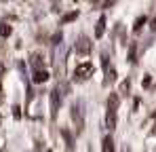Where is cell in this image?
Listing matches in <instances>:
<instances>
[{
  "instance_id": "1",
  "label": "cell",
  "mask_w": 156,
  "mask_h": 152,
  "mask_svg": "<svg viewBox=\"0 0 156 152\" xmlns=\"http://www.w3.org/2000/svg\"><path fill=\"white\" fill-rule=\"evenodd\" d=\"M93 63H89V61H84V63H78L76 70H74V78L76 80H87L89 76H93Z\"/></svg>"
},
{
  "instance_id": "6",
  "label": "cell",
  "mask_w": 156,
  "mask_h": 152,
  "mask_svg": "<svg viewBox=\"0 0 156 152\" xmlns=\"http://www.w3.org/2000/svg\"><path fill=\"white\" fill-rule=\"evenodd\" d=\"M47 78H49V74H47L44 70H36V72H34V78H32V80H34V82H44Z\"/></svg>"
},
{
  "instance_id": "7",
  "label": "cell",
  "mask_w": 156,
  "mask_h": 152,
  "mask_svg": "<svg viewBox=\"0 0 156 152\" xmlns=\"http://www.w3.org/2000/svg\"><path fill=\"white\" fill-rule=\"evenodd\" d=\"M146 21H148L146 17H139V19L135 21V25H133V30H135V32H139V30H141V25H146Z\"/></svg>"
},
{
  "instance_id": "5",
  "label": "cell",
  "mask_w": 156,
  "mask_h": 152,
  "mask_svg": "<svg viewBox=\"0 0 156 152\" xmlns=\"http://www.w3.org/2000/svg\"><path fill=\"white\" fill-rule=\"evenodd\" d=\"M101 152H114V142H112L110 135L104 137V142H101Z\"/></svg>"
},
{
  "instance_id": "10",
  "label": "cell",
  "mask_w": 156,
  "mask_h": 152,
  "mask_svg": "<svg viewBox=\"0 0 156 152\" xmlns=\"http://www.w3.org/2000/svg\"><path fill=\"white\" fill-rule=\"evenodd\" d=\"M76 15H78V13H70V15H66V17H63V21L68 24V21H72V19H76Z\"/></svg>"
},
{
  "instance_id": "3",
  "label": "cell",
  "mask_w": 156,
  "mask_h": 152,
  "mask_svg": "<svg viewBox=\"0 0 156 152\" xmlns=\"http://www.w3.org/2000/svg\"><path fill=\"white\" fill-rule=\"evenodd\" d=\"M61 101V95H59V89H55V91H51V114L55 116L57 114V103Z\"/></svg>"
},
{
  "instance_id": "8",
  "label": "cell",
  "mask_w": 156,
  "mask_h": 152,
  "mask_svg": "<svg viewBox=\"0 0 156 152\" xmlns=\"http://www.w3.org/2000/svg\"><path fill=\"white\" fill-rule=\"evenodd\" d=\"M9 34H11V25L2 24L0 25V36H9Z\"/></svg>"
},
{
  "instance_id": "2",
  "label": "cell",
  "mask_w": 156,
  "mask_h": 152,
  "mask_svg": "<svg viewBox=\"0 0 156 152\" xmlns=\"http://www.w3.org/2000/svg\"><path fill=\"white\" fill-rule=\"evenodd\" d=\"M76 51H78V53H82V55H87V53L91 51V40H89L87 36H82V38L76 42Z\"/></svg>"
},
{
  "instance_id": "9",
  "label": "cell",
  "mask_w": 156,
  "mask_h": 152,
  "mask_svg": "<svg viewBox=\"0 0 156 152\" xmlns=\"http://www.w3.org/2000/svg\"><path fill=\"white\" fill-rule=\"evenodd\" d=\"M129 61H135V45H131V51H129Z\"/></svg>"
},
{
  "instance_id": "4",
  "label": "cell",
  "mask_w": 156,
  "mask_h": 152,
  "mask_svg": "<svg viewBox=\"0 0 156 152\" xmlns=\"http://www.w3.org/2000/svg\"><path fill=\"white\" fill-rule=\"evenodd\" d=\"M105 32V17H99V21H97V27H95V38H101Z\"/></svg>"
},
{
  "instance_id": "11",
  "label": "cell",
  "mask_w": 156,
  "mask_h": 152,
  "mask_svg": "<svg viewBox=\"0 0 156 152\" xmlns=\"http://www.w3.org/2000/svg\"><path fill=\"white\" fill-rule=\"evenodd\" d=\"M91 2H97V0H91Z\"/></svg>"
}]
</instances>
